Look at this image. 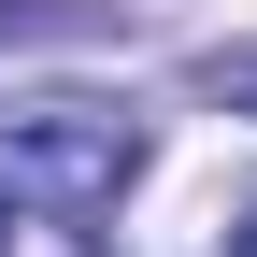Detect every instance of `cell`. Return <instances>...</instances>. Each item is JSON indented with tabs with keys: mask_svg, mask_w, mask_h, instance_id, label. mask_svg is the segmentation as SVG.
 Here are the masks:
<instances>
[{
	"mask_svg": "<svg viewBox=\"0 0 257 257\" xmlns=\"http://www.w3.org/2000/svg\"><path fill=\"white\" fill-rule=\"evenodd\" d=\"M214 257H257V200H243V214H229V243H214Z\"/></svg>",
	"mask_w": 257,
	"mask_h": 257,
	"instance_id": "cell-3",
	"label": "cell"
},
{
	"mask_svg": "<svg viewBox=\"0 0 257 257\" xmlns=\"http://www.w3.org/2000/svg\"><path fill=\"white\" fill-rule=\"evenodd\" d=\"M0 257H15V200H0Z\"/></svg>",
	"mask_w": 257,
	"mask_h": 257,
	"instance_id": "cell-4",
	"label": "cell"
},
{
	"mask_svg": "<svg viewBox=\"0 0 257 257\" xmlns=\"http://www.w3.org/2000/svg\"><path fill=\"white\" fill-rule=\"evenodd\" d=\"M200 100H229V114H257V43H229V57H200Z\"/></svg>",
	"mask_w": 257,
	"mask_h": 257,
	"instance_id": "cell-2",
	"label": "cell"
},
{
	"mask_svg": "<svg viewBox=\"0 0 257 257\" xmlns=\"http://www.w3.org/2000/svg\"><path fill=\"white\" fill-rule=\"evenodd\" d=\"M143 172V114L100 86H43V100H0V200L57 214V229H100Z\"/></svg>",
	"mask_w": 257,
	"mask_h": 257,
	"instance_id": "cell-1",
	"label": "cell"
}]
</instances>
